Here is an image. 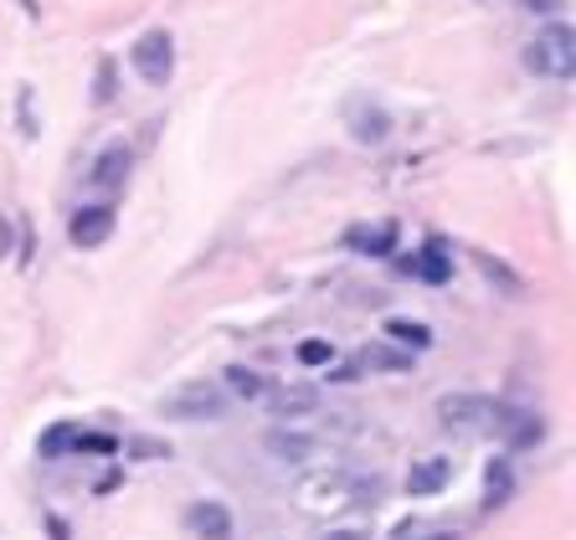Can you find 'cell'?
<instances>
[{
  "label": "cell",
  "mask_w": 576,
  "mask_h": 540,
  "mask_svg": "<svg viewBox=\"0 0 576 540\" xmlns=\"http://www.w3.org/2000/svg\"><path fill=\"white\" fill-rule=\"evenodd\" d=\"M361 500H365V484L345 469H314L294 489V504L304 514H345L350 504H361Z\"/></svg>",
  "instance_id": "6da1fadb"
},
{
  "label": "cell",
  "mask_w": 576,
  "mask_h": 540,
  "mask_svg": "<svg viewBox=\"0 0 576 540\" xmlns=\"http://www.w3.org/2000/svg\"><path fill=\"white\" fill-rule=\"evenodd\" d=\"M525 68L536 78H556L566 82L576 72V31L566 21H550V27L536 31V41L525 47Z\"/></svg>",
  "instance_id": "7a4b0ae2"
},
{
  "label": "cell",
  "mask_w": 576,
  "mask_h": 540,
  "mask_svg": "<svg viewBox=\"0 0 576 540\" xmlns=\"http://www.w3.org/2000/svg\"><path fill=\"white\" fill-rule=\"evenodd\" d=\"M160 418L170 422H222L227 418V392L222 381H180L160 396Z\"/></svg>",
  "instance_id": "3957f363"
},
{
  "label": "cell",
  "mask_w": 576,
  "mask_h": 540,
  "mask_svg": "<svg viewBox=\"0 0 576 540\" xmlns=\"http://www.w3.org/2000/svg\"><path fill=\"white\" fill-rule=\"evenodd\" d=\"M495 406L489 396L479 392H448L438 396V422L448 432H458V438H489L495 432Z\"/></svg>",
  "instance_id": "277c9868"
},
{
  "label": "cell",
  "mask_w": 576,
  "mask_h": 540,
  "mask_svg": "<svg viewBox=\"0 0 576 540\" xmlns=\"http://www.w3.org/2000/svg\"><path fill=\"white\" fill-rule=\"evenodd\" d=\"M129 62H135V72L149 82V88H165L175 72V37L165 27L145 31V37L129 47Z\"/></svg>",
  "instance_id": "5b68a950"
},
{
  "label": "cell",
  "mask_w": 576,
  "mask_h": 540,
  "mask_svg": "<svg viewBox=\"0 0 576 540\" xmlns=\"http://www.w3.org/2000/svg\"><path fill=\"white\" fill-rule=\"evenodd\" d=\"M263 448H269L283 469H309L314 459H324L320 438H314V432H304V428H289V422H279V428L263 438Z\"/></svg>",
  "instance_id": "8992f818"
},
{
  "label": "cell",
  "mask_w": 576,
  "mask_h": 540,
  "mask_svg": "<svg viewBox=\"0 0 576 540\" xmlns=\"http://www.w3.org/2000/svg\"><path fill=\"white\" fill-rule=\"evenodd\" d=\"M345 129H350L355 145H387V139H391V114L375 104V98L355 94L345 104Z\"/></svg>",
  "instance_id": "52a82bcc"
},
{
  "label": "cell",
  "mask_w": 576,
  "mask_h": 540,
  "mask_svg": "<svg viewBox=\"0 0 576 540\" xmlns=\"http://www.w3.org/2000/svg\"><path fill=\"white\" fill-rule=\"evenodd\" d=\"M489 438H505L509 448H530V443L546 438V422H540L536 412H525V406H505V402H499L495 406V432H489Z\"/></svg>",
  "instance_id": "ba28073f"
},
{
  "label": "cell",
  "mask_w": 576,
  "mask_h": 540,
  "mask_svg": "<svg viewBox=\"0 0 576 540\" xmlns=\"http://www.w3.org/2000/svg\"><path fill=\"white\" fill-rule=\"evenodd\" d=\"M269 412L279 422H294V418H314L320 412V392L314 386H304V381H283V386H269Z\"/></svg>",
  "instance_id": "9c48e42d"
},
{
  "label": "cell",
  "mask_w": 576,
  "mask_h": 540,
  "mask_svg": "<svg viewBox=\"0 0 576 540\" xmlns=\"http://www.w3.org/2000/svg\"><path fill=\"white\" fill-rule=\"evenodd\" d=\"M129 165H135V149L124 145V139H114V145L98 149L94 170H88V180H94L98 190H119L124 180H129Z\"/></svg>",
  "instance_id": "30bf717a"
},
{
  "label": "cell",
  "mask_w": 576,
  "mask_h": 540,
  "mask_svg": "<svg viewBox=\"0 0 576 540\" xmlns=\"http://www.w3.org/2000/svg\"><path fill=\"white\" fill-rule=\"evenodd\" d=\"M108 232H114V206H82V212H72L68 222V237L72 247H104L108 243Z\"/></svg>",
  "instance_id": "8fae6325"
},
{
  "label": "cell",
  "mask_w": 576,
  "mask_h": 540,
  "mask_svg": "<svg viewBox=\"0 0 576 540\" xmlns=\"http://www.w3.org/2000/svg\"><path fill=\"white\" fill-rule=\"evenodd\" d=\"M186 530L196 540H232V510L216 500H196L186 510Z\"/></svg>",
  "instance_id": "7c38bea8"
},
{
  "label": "cell",
  "mask_w": 576,
  "mask_h": 540,
  "mask_svg": "<svg viewBox=\"0 0 576 540\" xmlns=\"http://www.w3.org/2000/svg\"><path fill=\"white\" fill-rule=\"evenodd\" d=\"M448 479H453V459H438V453H432V459H417L412 469H407V494H417V500H422V494H438Z\"/></svg>",
  "instance_id": "4fadbf2b"
},
{
  "label": "cell",
  "mask_w": 576,
  "mask_h": 540,
  "mask_svg": "<svg viewBox=\"0 0 576 540\" xmlns=\"http://www.w3.org/2000/svg\"><path fill=\"white\" fill-rule=\"evenodd\" d=\"M355 371H412V351H397V345H361L355 355Z\"/></svg>",
  "instance_id": "5bb4252c"
},
{
  "label": "cell",
  "mask_w": 576,
  "mask_h": 540,
  "mask_svg": "<svg viewBox=\"0 0 576 540\" xmlns=\"http://www.w3.org/2000/svg\"><path fill=\"white\" fill-rule=\"evenodd\" d=\"M355 253H365V257H387L391 247H397V227L391 222H375V227H350V237H345Z\"/></svg>",
  "instance_id": "9a60e30c"
},
{
  "label": "cell",
  "mask_w": 576,
  "mask_h": 540,
  "mask_svg": "<svg viewBox=\"0 0 576 540\" xmlns=\"http://www.w3.org/2000/svg\"><path fill=\"white\" fill-rule=\"evenodd\" d=\"M222 392L242 396V402H263V396H269V376H257L253 365H232V371H227V386H222Z\"/></svg>",
  "instance_id": "2e32d148"
},
{
  "label": "cell",
  "mask_w": 576,
  "mask_h": 540,
  "mask_svg": "<svg viewBox=\"0 0 576 540\" xmlns=\"http://www.w3.org/2000/svg\"><path fill=\"white\" fill-rule=\"evenodd\" d=\"M474 263H479V273H484V278H489V284H499L509 298H520V294H525V278H520V273H509L505 263H499V257H489V253H474Z\"/></svg>",
  "instance_id": "e0dca14e"
},
{
  "label": "cell",
  "mask_w": 576,
  "mask_h": 540,
  "mask_svg": "<svg viewBox=\"0 0 576 540\" xmlns=\"http://www.w3.org/2000/svg\"><path fill=\"white\" fill-rule=\"evenodd\" d=\"M387 340H397V345H407V351H428L432 330L422 320H387Z\"/></svg>",
  "instance_id": "ac0fdd59"
},
{
  "label": "cell",
  "mask_w": 576,
  "mask_h": 540,
  "mask_svg": "<svg viewBox=\"0 0 576 540\" xmlns=\"http://www.w3.org/2000/svg\"><path fill=\"white\" fill-rule=\"evenodd\" d=\"M407 268L422 273L428 284H442V278H448V253L432 243V247H422V253H412V263H407Z\"/></svg>",
  "instance_id": "d6986e66"
},
{
  "label": "cell",
  "mask_w": 576,
  "mask_h": 540,
  "mask_svg": "<svg viewBox=\"0 0 576 540\" xmlns=\"http://www.w3.org/2000/svg\"><path fill=\"white\" fill-rule=\"evenodd\" d=\"M82 443V428H72V422H62V428H52L47 432V438H41L37 443V453L41 459H62V453H68V448H78Z\"/></svg>",
  "instance_id": "ffe728a7"
},
{
  "label": "cell",
  "mask_w": 576,
  "mask_h": 540,
  "mask_svg": "<svg viewBox=\"0 0 576 540\" xmlns=\"http://www.w3.org/2000/svg\"><path fill=\"white\" fill-rule=\"evenodd\" d=\"M114 98H119V78H114V62L104 57V62H98V72H94V104L108 108Z\"/></svg>",
  "instance_id": "44dd1931"
},
{
  "label": "cell",
  "mask_w": 576,
  "mask_h": 540,
  "mask_svg": "<svg viewBox=\"0 0 576 540\" xmlns=\"http://www.w3.org/2000/svg\"><path fill=\"white\" fill-rule=\"evenodd\" d=\"M16 119H21V135L37 139V104H31V88H27V82L16 88Z\"/></svg>",
  "instance_id": "7402d4cb"
},
{
  "label": "cell",
  "mask_w": 576,
  "mask_h": 540,
  "mask_svg": "<svg viewBox=\"0 0 576 540\" xmlns=\"http://www.w3.org/2000/svg\"><path fill=\"white\" fill-rule=\"evenodd\" d=\"M330 355H335V351H330L324 340H304V345H299V361H304V365H324Z\"/></svg>",
  "instance_id": "603a6c76"
},
{
  "label": "cell",
  "mask_w": 576,
  "mask_h": 540,
  "mask_svg": "<svg viewBox=\"0 0 576 540\" xmlns=\"http://www.w3.org/2000/svg\"><path fill=\"white\" fill-rule=\"evenodd\" d=\"M556 6H562V0H525V11H540V16H550Z\"/></svg>",
  "instance_id": "cb8c5ba5"
},
{
  "label": "cell",
  "mask_w": 576,
  "mask_h": 540,
  "mask_svg": "<svg viewBox=\"0 0 576 540\" xmlns=\"http://www.w3.org/2000/svg\"><path fill=\"white\" fill-rule=\"evenodd\" d=\"M324 540H365L361 530H324Z\"/></svg>",
  "instance_id": "d4e9b609"
}]
</instances>
